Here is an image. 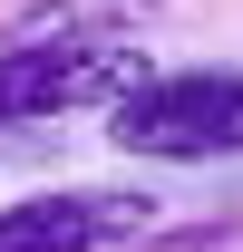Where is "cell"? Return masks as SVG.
Returning a JSON list of instances; mask_svg holds the SVG:
<instances>
[{
    "label": "cell",
    "instance_id": "obj_1",
    "mask_svg": "<svg viewBox=\"0 0 243 252\" xmlns=\"http://www.w3.org/2000/svg\"><path fill=\"white\" fill-rule=\"evenodd\" d=\"M156 68L136 39H0V126H49L126 107Z\"/></svg>",
    "mask_w": 243,
    "mask_h": 252
},
{
    "label": "cell",
    "instance_id": "obj_2",
    "mask_svg": "<svg viewBox=\"0 0 243 252\" xmlns=\"http://www.w3.org/2000/svg\"><path fill=\"white\" fill-rule=\"evenodd\" d=\"M107 146L146 165H224L243 156V78L234 68H165L107 107Z\"/></svg>",
    "mask_w": 243,
    "mask_h": 252
},
{
    "label": "cell",
    "instance_id": "obj_3",
    "mask_svg": "<svg viewBox=\"0 0 243 252\" xmlns=\"http://www.w3.org/2000/svg\"><path fill=\"white\" fill-rule=\"evenodd\" d=\"M146 233H156V194H117V185H49L0 204V252H117Z\"/></svg>",
    "mask_w": 243,
    "mask_h": 252
}]
</instances>
